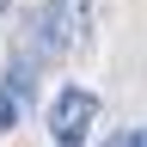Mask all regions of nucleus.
I'll return each mask as SVG.
<instances>
[{
    "mask_svg": "<svg viewBox=\"0 0 147 147\" xmlns=\"http://www.w3.org/2000/svg\"><path fill=\"white\" fill-rule=\"evenodd\" d=\"M92 123H98V92H86V86H61V92H55V104H49L55 147H80Z\"/></svg>",
    "mask_w": 147,
    "mask_h": 147,
    "instance_id": "1",
    "label": "nucleus"
},
{
    "mask_svg": "<svg viewBox=\"0 0 147 147\" xmlns=\"http://www.w3.org/2000/svg\"><path fill=\"white\" fill-rule=\"evenodd\" d=\"M49 12L61 18L67 43H80V37H86V18H92V0H49Z\"/></svg>",
    "mask_w": 147,
    "mask_h": 147,
    "instance_id": "2",
    "label": "nucleus"
},
{
    "mask_svg": "<svg viewBox=\"0 0 147 147\" xmlns=\"http://www.w3.org/2000/svg\"><path fill=\"white\" fill-rule=\"evenodd\" d=\"M104 147H147V129H123V135H110Z\"/></svg>",
    "mask_w": 147,
    "mask_h": 147,
    "instance_id": "3",
    "label": "nucleus"
},
{
    "mask_svg": "<svg viewBox=\"0 0 147 147\" xmlns=\"http://www.w3.org/2000/svg\"><path fill=\"white\" fill-rule=\"evenodd\" d=\"M6 6H12V0H0V12H6Z\"/></svg>",
    "mask_w": 147,
    "mask_h": 147,
    "instance_id": "4",
    "label": "nucleus"
}]
</instances>
